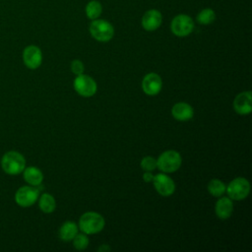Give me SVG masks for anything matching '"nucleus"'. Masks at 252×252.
<instances>
[{
    "mask_svg": "<svg viewBox=\"0 0 252 252\" xmlns=\"http://www.w3.org/2000/svg\"><path fill=\"white\" fill-rule=\"evenodd\" d=\"M216 215L220 220H225L229 218L233 212V203L229 197H221L220 198L215 207Z\"/></svg>",
    "mask_w": 252,
    "mask_h": 252,
    "instance_id": "obj_15",
    "label": "nucleus"
},
{
    "mask_svg": "<svg viewBox=\"0 0 252 252\" xmlns=\"http://www.w3.org/2000/svg\"><path fill=\"white\" fill-rule=\"evenodd\" d=\"M74 89L80 95L84 97H91L96 93L97 86L91 76L81 74L74 80Z\"/></svg>",
    "mask_w": 252,
    "mask_h": 252,
    "instance_id": "obj_8",
    "label": "nucleus"
},
{
    "mask_svg": "<svg viewBox=\"0 0 252 252\" xmlns=\"http://www.w3.org/2000/svg\"><path fill=\"white\" fill-rule=\"evenodd\" d=\"M99 252H104V251H109L110 250V247L108 246V245H106V244H103V245H101L98 249H97Z\"/></svg>",
    "mask_w": 252,
    "mask_h": 252,
    "instance_id": "obj_26",
    "label": "nucleus"
},
{
    "mask_svg": "<svg viewBox=\"0 0 252 252\" xmlns=\"http://www.w3.org/2000/svg\"><path fill=\"white\" fill-rule=\"evenodd\" d=\"M1 167L3 171L9 175H18L22 173L26 167V158L17 151H9L5 153L1 158Z\"/></svg>",
    "mask_w": 252,
    "mask_h": 252,
    "instance_id": "obj_1",
    "label": "nucleus"
},
{
    "mask_svg": "<svg viewBox=\"0 0 252 252\" xmlns=\"http://www.w3.org/2000/svg\"><path fill=\"white\" fill-rule=\"evenodd\" d=\"M78 230V225L74 221H66L59 229V236L64 241H70L76 236Z\"/></svg>",
    "mask_w": 252,
    "mask_h": 252,
    "instance_id": "obj_17",
    "label": "nucleus"
},
{
    "mask_svg": "<svg viewBox=\"0 0 252 252\" xmlns=\"http://www.w3.org/2000/svg\"><path fill=\"white\" fill-rule=\"evenodd\" d=\"M39 189L36 186H22L15 193V201L22 208L32 206L38 199Z\"/></svg>",
    "mask_w": 252,
    "mask_h": 252,
    "instance_id": "obj_7",
    "label": "nucleus"
},
{
    "mask_svg": "<svg viewBox=\"0 0 252 252\" xmlns=\"http://www.w3.org/2000/svg\"><path fill=\"white\" fill-rule=\"evenodd\" d=\"M225 185L220 179H212L208 184V191L214 197H220L225 192Z\"/></svg>",
    "mask_w": 252,
    "mask_h": 252,
    "instance_id": "obj_20",
    "label": "nucleus"
},
{
    "mask_svg": "<svg viewBox=\"0 0 252 252\" xmlns=\"http://www.w3.org/2000/svg\"><path fill=\"white\" fill-rule=\"evenodd\" d=\"M39 209L45 214H51L56 208V202L54 197L49 193H43L38 200Z\"/></svg>",
    "mask_w": 252,
    "mask_h": 252,
    "instance_id": "obj_18",
    "label": "nucleus"
},
{
    "mask_svg": "<svg viewBox=\"0 0 252 252\" xmlns=\"http://www.w3.org/2000/svg\"><path fill=\"white\" fill-rule=\"evenodd\" d=\"M105 220L101 215L95 212H87L83 214L79 220V228L85 234H94L101 231Z\"/></svg>",
    "mask_w": 252,
    "mask_h": 252,
    "instance_id": "obj_2",
    "label": "nucleus"
},
{
    "mask_svg": "<svg viewBox=\"0 0 252 252\" xmlns=\"http://www.w3.org/2000/svg\"><path fill=\"white\" fill-rule=\"evenodd\" d=\"M171 114L173 118L178 121H187L192 119L194 115L193 107L186 102H177L171 108Z\"/></svg>",
    "mask_w": 252,
    "mask_h": 252,
    "instance_id": "obj_14",
    "label": "nucleus"
},
{
    "mask_svg": "<svg viewBox=\"0 0 252 252\" xmlns=\"http://www.w3.org/2000/svg\"><path fill=\"white\" fill-rule=\"evenodd\" d=\"M233 109L240 115L249 114L252 110V93L246 91L238 94L233 100Z\"/></svg>",
    "mask_w": 252,
    "mask_h": 252,
    "instance_id": "obj_11",
    "label": "nucleus"
},
{
    "mask_svg": "<svg viewBox=\"0 0 252 252\" xmlns=\"http://www.w3.org/2000/svg\"><path fill=\"white\" fill-rule=\"evenodd\" d=\"M170 30L176 36H187L194 30V21L188 15H177L172 19L170 23Z\"/></svg>",
    "mask_w": 252,
    "mask_h": 252,
    "instance_id": "obj_6",
    "label": "nucleus"
},
{
    "mask_svg": "<svg viewBox=\"0 0 252 252\" xmlns=\"http://www.w3.org/2000/svg\"><path fill=\"white\" fill-rule=\"evenodd\" d=\"M72 240H73V245L77 250H84L89 245V238L87 237L86 234H83V233H77Z\"/></svg>",
    "mask_w": 252,
    "mask_h": 252,
    "instance_id": "obj_22",
    "label": "nucleus"
},
{
    "mask_svg": "<svg viewBox=\"0 0 252 252\" xmlns=\"http://www.w3.org/2000/svg\"><path fill=\"white\" fill-rule=\"evenodd\" d=\"M181 163L180 154L173 150L163 152L157 159V167L165 173L176 171L181 166Z\"/></svg>",
    "mask_w": 252,
    "mask_h": 252,
    "instance_id": "obj_3",
    "label": "nucleus"
},
{
    "mask_svg": "<svg viewBox=\"0 0 252 252\" xmlns=\"http://www.w3.org/2000/svg\"><path fill=\"white\" fill-rule=\"evenodd\" d=\"M89 30L91 35L100 42L109 41L114 35L113 26L109 22L101 19L93 20Z\"/></svg>",
    "mask_w": 252,
    "mask_h": 252,
    "instance_id": "obj_4",
    "label": "nucleus"
},
{
    "mask_svg": "<svg viewBox=\"0 0 252 252\" xmlns=\"http://www.w3.org/2000/svg\"><path fill=\"white\" fill-rule=\"evenodd\" d=\"M153 183L156 191L161 196H170L175 191L174 181L164 173H158L154 175Z\"/></svg>",
    "mask_w": 252,
    "mask_h": 252,
    "instance_id": "obj_9",
    "label": "nucleus"
},
{
    "mask_svg": "<svg viewBox=\"0 0 252 252\" xmlns=\"http://www.w3.org/2000/svg\"><path fill=\"white\" fill-rule=\"evenodd\" d=\"M196 19L201 25H210L216 20V13L210 8H205L199 12Z\"/></svg>",
    "mask_w": 252,
    "mask_h": 252,
    "instance_id": "obj_21",
    "label": "nucleus"
},
{
    "mask_svg": "<svg viewBox=\"0 0 252 252\" xmlns=\"http://www.w3.org/2000/svg\"><path fill=\"white\" fill-rule=\"evenodd\" d=\"M162 22V16L158 10H148L142 17V27L148 32L158 30Z\"/></svg>",
    "mask_w": 252,
    "mask_h": 252,
    "instance_id": "obj_13",
    "label": "nucleus"
},
{
    "mask_svg": "<svg viewBox=\"0 0 252 252\" xmlns=\"http://www.w3.org/2000/svg\"><path fill=\"white\" fill-rule=\"evenodd\" d=\"M162 87V81L159 75L156 73L147 74L142 81V89L148 95L158 94Z\"/></svg>",
    "mask_w": 252,
    "mask_h": 252,
    "instance_id": "obj_12",
    "label": "nucleus"
},
{
    "mask_svg": "<svg viewBox=\"0 0 252 252\" xmlns=\"http://www.w3.org/2000/svg\"><path fill=\"white\" fill-rule=\"evenodd\" d=\"M141 167L145 171H153L157 168V159L154 157H145L141 160Z\"/></svg>",
    "mask_w": 252,
    "mask_h": 252,
    "instance_id": "obj_23",
    "label": "nucleus"
},
{
    "mask_svg": "<svg viewBox=\"0 0 252 252\" xmlns=\"http://www.w3.org/2000/svg\"><path fill=\"white\" fill-rule=\"evenodd\" d=\"M23 175L25 181L32 186H39L43 180V174L41 170L35 166L25 167Z\"/></svg>",
    "mask_w": 252,
    "mask_h": 252,
    "instance_id": "obj_16",
    "label": "nucleus"
},
{
    "mask_svg": "<svg viewBox=\"0 0 252 252\" xmlns=\"http://www.w3.org/2000/svg\"><path fill=\"white\" fill-rule=\"evenodd\" d=\"M154 178V175L152 174V171H145V173L143 174V179L145 182H152Z\"/></svg>",
    "mask_w": 252,
    "mask_h": 252,
    "instance_id": "obj_25",
    "label": "nucleus"
},
{
    "mask_svg": "<svg viewBox=\"0 0 252 252\" xmlns=\"http://www.w3.org/2000/svg\"><path fill=\"white\" fill-rule=\"evenodd\" d=\"M71 70L72 72L78 76V75H81V74H84V70H85V67H84V64L81 60H73L72 63H71Z\"/></svg>",
    "mask_w": 252,
    "mask_h": 252,
    "instance_id": "obj_24",
    "label": "nucleus"
},
{
    "mask_svg": "<svg viewBox=\"0 0 252 252\" xmlns=\"http://www.w3.org/2000/svg\"><path fill=\"white\" fill-rule=\"evenodd\" d=\"M24 64L29 69H37L42 62V52L36 45H28L23 51Z\"/></svg>",
    "mask_w": 252,
    "mask_h": 252,
    "instance_id": "obj_10",
    "label": "nucleus"
},
{
    "mask_svg": "<svg viewBox=\"0 0 252 252\" xmlns=\"http://www.w3.org/2000/svg\"><path fill=\"white\" fill-rule=\"evenodd\" d=\"M102 12V6L100 2L96 0L90 1L86 6V15L91 20L97 19Z\"/></svg>",
    "mask_w": 252,
    "mask_h": 252,
    "instance_id": "obj_19",
    "label": "nucleus"
},
{
    "mask_svg": "<svg viewBox=\"0 0 252 252\" xmlns=\"http://www.w3.org/2000/svg\"><path fill=\"white\" fill-rule=\"evenodd\" d=\"M228 197L231 200L240 201L245 199L250 193V183L246 178L236 177L229 182L225 188Z\"/></svg>",
    "mask_w": 252,
    "mask_h": 252,
    "instance_id": "obj_5",
    "label": "nucleus"
}]
</instances>
